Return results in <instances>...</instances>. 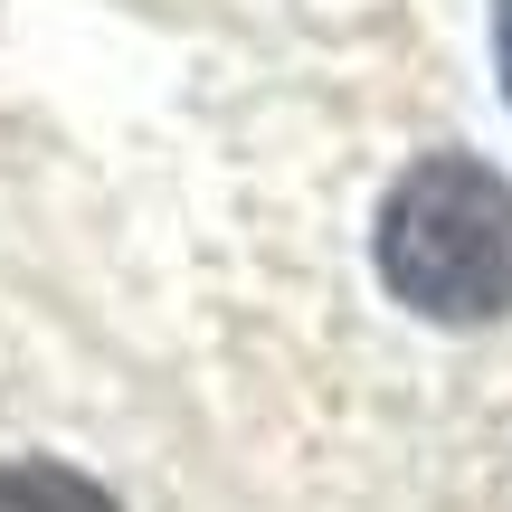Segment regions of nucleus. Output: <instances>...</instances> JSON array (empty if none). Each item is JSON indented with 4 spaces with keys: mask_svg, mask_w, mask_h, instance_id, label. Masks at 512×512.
<instances>
[{
    "mask_svg": "<svg viewBox=\"0 0 512 512\" xmlns=\"http://www.w3.org/2000/svg\"><path fill=\"white\" fill-rule=\"evenodd\" d=\"M0 512H114V494L57 456H19L0 465Z\"/></svg>",
    "mask_w": 512,
    "mask_h": 512,
    "instance_id": "nucleus-2",
    "label": "nucleus"
},
{
    "mask_svg": "<svg viewBox=\"0 0 512 512\" xmlns=\"http://www.w3.org/2000/svg\"><path fill=\"white\" fill-rule=\"evenodd\" d=\"M494 57H503V95H512V0H494Z\"/></svg>",
    "mask_w": 512,
    "mask_h": 512,
    "instance_id": "nucleus-3",
    "label": "nucleus"
},
{
    "mask_svg": "<svg viewBox=\"0 0 512 512\" xmlns=\"http://www.w3.org/2000/svg\"><path fill=\"white\" fill-rule=\"evenodd\" d=\"M380 285L427 323L512 313V190L475 152H427L380 200Z\"/></svg>",
    "mask_w": 512,
    "mask_h": 512,
    "instance_id": "nucleus-1",
    "label": "nucleus"
}]
</instances>
